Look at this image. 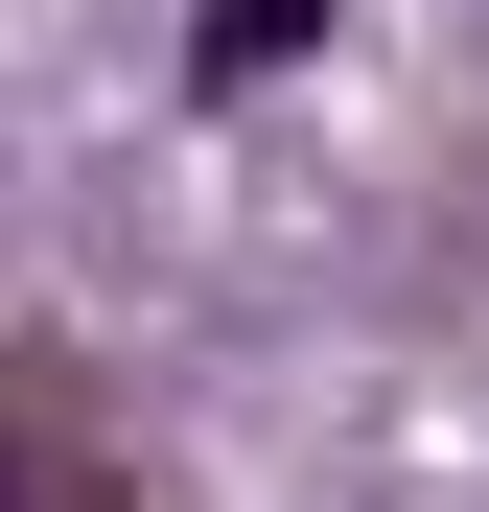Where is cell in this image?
<instances>
[{
    "label": "cell",
    "mask_w": 489,
    "mask_h": 512,
    "mask_svg": "<svg viewBox=\"0 0 489 512\" xmlns=\"http://www.w3.org/2000/svg\"><path fill=\"white\" fill-rule=\"evenodd\" d=\"M303 24H326V0H210V94H233V70H280Z\"/></svg>",
    "instance_id": "2"
},
{
    "label": "cell",
    "mask_w": 489,
    "mask_h": 512,
    "mask_svg": "<svg viewBox=\"0 0 489 512\" xmlns=\"http://www.w3.org/2000/svg\"><path fill=\"white\" fill-rule=\"evenodd\" d=\"M0 512H117V489H94V466H47V419L0 396Z\"/></svg>",
    "instance_id": "1"
}]
</instances>
